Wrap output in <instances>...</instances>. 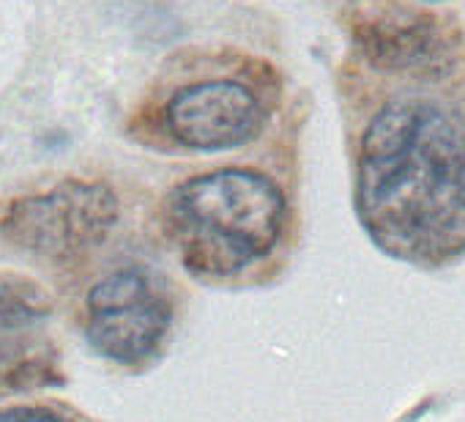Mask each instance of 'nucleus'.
<instances>
[{"instance_id": "nucleus-1", "label": "nucleus", "mask_w": 465, "mask_h": 422, "mask_svg": "<svg viewBox=\"0 0 465 422\" xmlns=\"http://www.w3.org/2000/svg\"><path fill=\"white\" fill-rule=\"evenodd\" d=\"M356 217L394 261L438 269L465 256V118L435 99H391L356 154Z\"/></svg>"}, {"instance_id": "nucleus-2", "label": "nucleus", "mask_w": 465, "mask_h": 422, "mask_svg": "<svg viewBox=\"0 0 465 422\" xmlns=\"http://www.w3.org/2000/svg\"><path fill=\"white\" fill-rule=\"evenodd\" d=\"M162 220L192 275L232 277L280 245L288 203L266 173L222 167L178 184L164 200Z\"/></svg>"}, {"instance_id": "nucleus-3", "label": "nucleus", "mask_w": 465, "mask_h": 422, "mask_svg": "<svg viewBox=\"0 0 465 422\" xmlns=\"http://www.w3.org/2000/svg\"><path fill=\"white\" fill-rule=\"evenodd\" d=\"M118 223V197L102 181H61L47 192L17 197L4 220V239L31 256L66 261L96 250Z\"/></svg>"}, {"instance_id": "nucleus-4", "label": "nucleus", "mask_w": 465, "mask_h": 422, "mask_svg": "<svg viewBox=\"0 0 465 422\" xmlns=\"http://www.w3.org/2000/svg\"><path fill=\"white\" fill-rule=\"evenodd\" d=\"M351 39L375 72L411 80L451 75L465 45L454 17L402 4H378L356 12Z\"/></svg>"}, {"instance_id": "nucleus-5", "label": "nucleus", "mask_w": 465, "mask_h": 422, "mask_svg": "<svg viewBox=\"0 0 465 422\" xmlns=\"http://www.w3.org/2000/svg\"><path fill=\"white\" fill-rule=\"evenodd\" d=\"M173 324V302L140 269H121L88 294L85 335L96 354L118 365H143L162 348Z\"/></svg>"}, {"instance_id": "nucleus-6", "label": "nucleus", "mask_w": 465, "mask_h": 422, "mask_svg": "<svg viewBox=\"0 0 465 422\" xmlns=\"http://www.w3.org/2000/svg\"><path fill=\"white\" fill-rule=\"evenodd\" d=\"M269 105L247 80L208 77L175 88L162 107L164 132L189 151H230L261 137Z\"/></svg>"}, {"instance_id": "nucleus-7", "label": "nucleus", "mask_w": 465, "mask_h": 422, "mask_svg": "<svg viewBox=\"0 0 465 422\" xmlns=\"http://www.w3.org/2000/svg\"><path fill=\"white\" fill-rule=\"evenodd\" d=\"M47 313L50 296L42 286L20 275H0V335H17Z\"/></svg>"}, {"instance_id": "nucleus-8", "label": "nucleus", "mask_w": 465, "mask_h": 422, "mask_svg": "<svg viewBox=\"0 0 465 422\" xmlns=\"http://www.w3.org/2000/svg\"><path fill=\"white\" fill-rule=\"evenodd\" d=\"M0 422H80V419L47 406H15V408H0Z\"/></svg>"}, {"instance_id": "nucleus-9", "label": "nucleus", "mask_w": 465, "mask_h": 422, "mask_svg": "<svg viewBox=\"0 0 465 422\" xmlns=\"http://www.w3.org/2000/svg\"><path fill=\"white\" fill-rule=\"evenodd\" d=\"M424 4H440V0H424Z\"/></svg>"}]
</instances>
